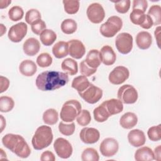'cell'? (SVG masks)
I'll return each instance as SVG.
<instances>
[{"mask_svg":"<svg viewBox=\"0 0 161 161\" xmlns=\"http://www.w3.org/2000/svg\"><path fill=\"white\" fill-rule=\"evenodd\" d=\"M90 84L91 83L86 76L79 75L73 79L71 86L72 88L77 90L78 92H81L86 90Z\"/></svg>","mask_w":161,"mask_h":161,"instance_id":"28","label":"cell"},{"mask_svg":"<svg viewBox=\"0 0 161 161\" xmlns=\"http://www.w3.org/2000/svg\"><path fill=\"white\" fill-rule=\"evenodd\" d=\"M11 0H1L0 1V8L3 9L7 8L9 4H11Z\"/></svg>","mask_w":161,"mask_h":161,"instance_id":"50","label":"cell"},{"mask_svg":"<svg viewBox=\"0 0 161 161\" xmlns=\"http://www.w3.org/2000/svg\"><path fill=\"white\" fill-rule=\"evenodd\" d=\"M1 36H3V34L4 33H6V28L4 26L3 24H1Z\"/></svg>","mask_w":161,"mask_h":161,"instance_id":"52","label":"cell"},{"mask_svg":"<svg viewBox=\"0 0 161 161\" xmlns=\"http://www.w3.org/2000/svg\"><path fill=\"white\" fill-rule=\"evenodd\" d=\"M119 144L113 138H106L100 144L99 150L101 153L106 157L114 156L118 151Z\"/></svg>","mask_w":161,"mask_h":161,"instance_id":"14","label":"cell"},{"mask_svg":"<svg viewBox=\"0 0 161 161\" xmlns=\"http://www.w3.org/2000/svg\"><path fill=\"white\" fill-rule=\"evenodd\" d=\"M62 69L67 74L75 75L78 72L77 62L70 58H67L63 60L61 64Z\"/></svg>","mask_w":161,"mask_h":161,"instance_id":"27","label":"cell"},{"mask_svg":"<svg viewBox=\"0 0 161 161\" xmlns=\"http://www.w3.org/2000/svg\"><path fill=\"white\" fill-rule=\"evenodd\" d=\"M101 104L104 106L110 116L118 114L123 110V103L119 99L113 98L106 100Z\"/></svg>","mask_w":161,"mask_h":161,"instance_id":"18","label":"cell"},{"mask_svg":"<svg viewBox=\"0 0 161 161\" xmlns=\"http://www.w3.org/2000/svg\"><path fill=\"white\" fill-rule=\"evenodd\" d=\"M160 147H161L160 145H158L154 150L153 155H154V159L155 160H160V159H161V156H160L161 149H160Z\"/></svg>","mask_w":161,"mask_h":161,"instance_id":"49","label":"cell"},{"mask_svg":"<svg viewBox=\"0 0 161 161\" xmlns=\"http://www.w3.org/2000/svg\"><path fill=\"white\" fill-rule=\"evenodd\" d=\"M75 128V124L73 122L69 124H66L61 121L58 125L59 131L62 135L65 136L72 135L74 133Z\"/></svg>","mask_w":161,"mask_h":161,"instance_id":"42","label":"cell"},{"mask_svg":"<svg viewBox=\"0 0 161 161\" xmlns=\"http://www.w3.org/2000/svg\"><path fill=\"white\" fill-rule=\"evenodd\" d=\"M1 159H3V157H4V158H6V154L2 148H1Z\"/></svg>","mask_w":161,"mask_h":161,"instance_id":"53","label":"cell"},{"mask_svg":"<svg viewBox=\"0 0 161 161\" xmlns=\"http://www.w3.org/2000/svg\"><path fill=\"white\" fill-rule=\"evenodd\" d=\"M115 45L119 53L127 54L133 48V36L128 33H121L116 37Z\"/></svg>","mask_w":161,"mask_h":161,"instance_id":"7","label":"cell"},{"mask_svg":"<svg viewBox=\"0 0 161 161\" xmlns=\"http://www.w3.org/2000/svg\"><path fill=\"white\" fill-rule=\"evenodd\" d=\"M138 122L137 116L131 112H127L123 114L119 119V124L123 128L131 129L133 128Z\"/></svg>","mask_w":161,"mask_h":161,"instance_id":"23","label":"cell"},{"mask_svg":"<svg viewBox=\"0 0 161 161\" xmlns=\"http://www.w3.org/2000/svg\"><path fill=\"white\" fill-rule=\"evenodd\" d=\"M86 64L92 69H96L100 65L101 63V58L100 52L98 50H91L84 60Z\"/></svg>","mask_w":161,"mask_h":161,"instance_id":"24","label":"cell"},{"mask_svg":"<svg viewBox=\"0 0 161 161\" xmlns=\"http://www.w3.org/2000/svg\"><path fill=\"white\" fill-rule=\"evenodd\" d=\"M41 19V14L38 10L36 9H29L25 14V21L29 24L32 25L34 22Z\"/></svg>","mask_w":161,"mask_h":161,"instance_id":"40","label":"cell"},{"mask_svg":"<svg viewBox=\"0 0 161 161\" xmlns=\"http://www.w3.org/2000/svg\"><path fill=\"white\" fill-rule=\"evenodd\" d=\"M0 82H1V89H0V92L2 93L4 91H6L9 86V80L8 78L1 76L0 77Z\"/></svg>","mask_w":161,"mask_h":161,"instance_id":"48","label":"cell"},{"mask_svg":"<svg viewBox=\"0 0 161 161\" xmlns=\"http://www.w3.org/2000/svg\"><path fill=\"white\" fill-rule=\"evenodd\" d=\"M78 93L86 102L89 104L96 103L103 96V90L91 83L86 90Z\"/></svg>","mask_w":161,"mask_h":161,"instance_id":"8","label":"cell"},{"mask_svg":"<svg viewBox=\"0 0 161 161\" xmlns=\"http://www.w3.org/2000/svg\"><path fill=\"white\" fill-rule=\"evenodd\" d=\"M53 148L57 155L62 158H68L72 154V147L70 142L64 138H58L53 143Z\"/></svg>","mask_w":161,"mask_h":161,"instance_id":"9","label":"cell"},{"mask_svg":"<svg viewBox=\"0 0 161 161\" xmlns=\"http://www.w3.org/2000/svg\"><path fill=\"white\" fill-rule=\"evenodd\" d=\"M24 15V11L22 8L19 6H13L9 9L8 16L13 21H18L21 19Z\"/></svg>","mask_w":161,"mask_h":161,"instance_id":"37","label":"cell"},{"mask_svg":"<svg viewBox=\"0 0 161 161\" xmlns=\"http://www.w3.org/2000/svg\"><path fill=\"white\" fill-rule=\"evenodd\" d=\"M58 120V112L55 109H48L43 114V122L48 125H55Z\"/></svg>","mask_w":161,"mask_h":161,"instance_id":"30","label":"cell"},{"mask_svg":"<svg viewBox=\"0 0 161 161\" xmlns=\"http://www.w3.org/2000/svg\"><path fill=\"white\" fill-rule=\"evenodd\" d=\"M0 117H1V131H0L2 132L6 126V121L4 117L3 116V115H0Z\"/></svg>","mask_w":161,"mask_h":161,"instance_id":"51","label":"cell"},{"mask_svg":"<svg viewBox=\"0 0 161 161\" xmlns=\"http://www.w3.org/2000/svg\"><path fill=\"white\" fill-rule=\"evenodd\" d=\"M100 52L101 62L106 65H113L116 59V55L113 48L109 45L103 46Z\"/></svg>","mask_w":161,"mask_h":161,"instance_id":"19","label":"cell"},{"mask_svg":"<svg viewBox=\"0 0 161 161\" xmlns=\"http://www.w3.org/2000/svg\"><path fill=\"white\" fill-rule=\"evenodd\" d=\"M135 159L136 161H151L154 160L152 150L148 147H143L136 150Z\"/></svg>","mask_w":161,"mask_h":161,"instance_id":"25","label":"cell"},{"mask_svg":"<svg viewBox=\"0 0 161 161\" xmlns=\"http://www.w3.org/2000/svg\"><path fill=\"white\" fill-rule=\"evenodd\" d=\"M3 145L15 153L18 157L25 158L31 153V149L24 138L16 134L8 133L2 138Z\"/></svg>","mask_w":161,"mask_h":161,"instance_id":"2","label":"cell"},{"mask_svg":"<svg viewBox=\"0 0 161 161\" xmlns=\"http://www.w3.org/2000/svg\"><path fill=\"white\" fill-rule=\"evenodd\" d=\"M122 26V19L117 16H112L104 23L101 25L99 31L103 36L111 38L119 31Z\"/></svg>","mask_w":161,"mask_h":161,"instance_id":"5","label":"cell"},{"mask_svg":"<svg viewBox=\"0 0 161 161\" xmlns=\"http://www.w3.org/2000/svg\"><path fill=\"white\" fill-rule=\"evenodd\" d=\"M40 160L42 161H54L55 160V157L52 152L47 150L42 153Z\"/></svg>","mask_w":161,"mask_h":161,"instance_id":"47","label":"cell"},{"mask_svg":"<svg viewBox=\"0 0 161 161\" xmlns=\"http://www.w3.org/2000/svg\"><path fill=\"white\" fill-rule=\"evenodd\" d=\"M53 138L52 128L50 126L45 125L39 126L35 131L31 140L33 148L40 150L48 147L52 143Z\"/></svg>","mask_w":161,"mask_h":161,"instance_id":"3","label":"cell"},{"mask_svg":"<svg viewBox=\"0 0 161 161\" xmlns=\"http://www.w3.org/2000/svg\"><path fill=\"white\" fill-rule=\"evenodd\" d=\"M152 43V35L150 33L145 31L139 32L136 36V43L138 47L142 50L150 48Z\"/></svg>","mask_w":161,"mask_h":161,"instance_id":"21","label":"cell"},{"mask_svg":"<svg viewBox=\"0 0 161 161\" xmlns=\"http://www.w3.org/2000/svg\"><path fill=\"white\" fill-rule=\"evenodd\" d=\"M31 29L35 34L38 35L46 29V24L43 20L39 19L31 25Z\"/></svg>","mask_w":161,"mask_h":161,"instance_id":"44","label":"cell"},{"mask_svg":"<svg viewBox=\"0 0 161 161\" xmlns=\"http://www.w3.org/2000/svg\"><path fill=\"white\" fill-rule=\"evenodd\" d=\"M52 57L51 55L46 52L40 53L37 58H36V63L38 66L40 67H49L52 63Z\"/></svg>","mask_w":161,"mask_h":161,"instance_id":"38","label":"cell"},{"mask_svg":"<svg viewBox=\"0 0 161 161\" xmlns=\"http://www.w3.org/2000/svg\"><path fill=\"white\" fill-rule=\"evenodd\" d=\"M130 75L128 68L124 66H117L109 74V81L114 85H119L127 80Z\"/></svg>","mask_w":161,"mask_h":161,"instance_id":"13","label":"cell"},{"mask_svg":"<svg viewBox=\"0 0 161 161\" xmlns=\"http://www.w3.org/2000/svg\"><path fill=\"white\" fill-rule=\"evenodd\" d=\"M40 44L39 41L35 38H28L23 43L24 53L28 56L35 55L40 50Z\"/></svg>","mask_w":161,"mask_h":161,"instance_id":"20","label":"cell"},{"mask_svg":"<svg viewBox=\"0 0 161 161\" xmlns=\"http://www.w3.org/2000/svg\"><path fill=\"white\" fill-rule=\"evenodd\" d=\"M117 97L123 103L133 104L137 101L138 95L136 89L133 86L125 84L119 88Z\"/></svg>","mask_w":161,"mask_h":161,"instance_id":"6","label":"cell"},{"mask_svg":"<svg viewBox=\"0 0 161 161\" xmlns=\"http://www.w3.org/2000/svg\"><path fill=\"white\" fill-rule=\"evenodd\" d=\"M129 143L134 147H139L143 145L146 142V137L143 131L139 129L131 130L128 134Z\"/></svg>","mask_w":161,"mask_h":161,"instance_id":"17","label":"cell"},{"mask_svg":"<svg viewBox=\"0 0 161 161\" xmlns=\"http://www.w3.org/2000/svg\"><path fill=\"white\" fill-rule=\"evenodd\" d=\"M37 70V67L35 63L31 60H25L22 61L19 66L20 73L25 76L30 77L33 75Z\"/></svg>","mask_w":161,"mask_h":161,"instance_id":"22","label":"cell"},{"mask_svg":"<svg viewBox=\"0 0 161 161\" xmlns=\"http://www.w3.org/2000/svg\"><path fill=\"white\" fill-rule=\"evenodd\" d=\"M130 0H122L114 3V8L117 12L119 13H126L128 11L130 8Z\"/></svg>","mask_w":161,"mask_h":161,"instance_id":"43","label":"cell"},{"mask_svg":"<svg viewBox=\"0 0 161 161\" xmlns=\"http://www.w3.org/2000/svg\"><path fill=\"white\" fill-rule=\"evenodd\" d=\"M152 19L153 25H159L161 23V8L159 5H152L147 14Z\"/></svg>","mask_w":161,"mask_h":161,"instance_id":"31","label":"cell"},{"mask_svg":"<svg viewBox=\"0 0 161 161\" xmlns=\"http://www.w3.org/2000/svg\"><path fill=\"white\" fill-rule=\"evenodd\" d=\"M42 43L45 46H50L57 39L56 33L52 30L45 29L40 35Z\"/></svg>","mask_w":161,"mask_h":161,"instance_id":"29","label":"cell"},{"mask_svg":"<svg viewBox=\"0 0 161 161\" xmlns=\"http://www.w3.org/2000/svg\"><path fill=\"white\" fill-rule=\"evenodd\" d=\"M52 53L55 57L62 58L66 57L69 54L68 43L60 41L56 43L52 47Z\"/></svg>","mask_w":161,"mask_h":161,"instance_id":"26","label":"cell"},{"mask_svg":"<svg viewBox=\"0 0 161 161\" xmlns=\"http://www.w3.org/2000/svg\"><path fill=\"white\" fill-rule=\"evenodd\" d=\"M76 121L79 125L82 126L89 125L91 121V116L89 111L86 109L81 110L76 118Z\"/></svg>","mask_w":161,"mask_h":161,"instance_id":"39","label":"cell"},{"mask_svg":"<svg viewBox=\"0 0 161 161\" xmlns=\"http://www.w3.org/2000/svg\"><path fill=\"white\" fill-rule=\"evenodd\" d=\"M64 4L65 11L69 14H74L77 13L79 9L80 3L79 1L74 0H64L62 1Z\"/></svg>","mask_w":161,"mask_h":161,"instance_id":"36","label":"cell"},{"mask_svg":"<svg viewBox=\"0 0 161 161\" xmlns=\"http://www.w3.org/2000/svg\"><path fill=\"white\" fill-rule=\"evenodd\" d=\"M130 19L133 24L139 25L144 29H149L153 26L150 16L138 9H133L130 14Z\"/></svg>","mask_w":161,"mask_h":161,"instance_id":"11","label":"cell"},{"mask_svg":"<svg viewBox=\"0 0 161 161\" xmlns=\"http://www.w3.org/2000/svg\"><path fill=\"white\" fill-rule=\"evenodd\" d=\"M148 7V3L145 0H134L133 1V9H138L143 13Z\"/></svg>","mask_w":161,"mask_h":161,"instance_id":"46","label":"cell"},{"mask_svg":"<svg viewBox=\"0 0 161 161\" xmlns=\"http://www.w3.org/2000/svg\"><path fill=\"white\" fill-rule=\"evenodd\" d=\"M14 106L13 99L8 96H1L0 97V111L8 113L11 111Z\"/></svg>","mask_w":161,"mask_h":161,"instance_id":"35","label":"cell"},{"mask_svg":"<svg viewBox=\"0 0 161 161\" xmlns=\"http://www.w3.org/2000/svg\"><path fill=\"white\" fill-rule=\"evenodd\" d=\"M81 141L86 144H92L96 143L100 137V133L98 130L94 128L86 127L81 130L80 134Z\"/></svg>","mask_w":161,"mask_h":161,"instance_id":"15","label":"cell"},{"mask_svg":"<svg viewBox=\"0 0 161 161\" xmlns=\"http://www.w3.org/2000/svg\"><path fill=\"white\" fill-rule=\"evenodd\" d=\"M81 104L75 99L66 101L62 106L60 116L62 121L67 123L72 122L81 111Z\"/></svg>","mask_w":161,"mask_h":161,"instance_id":"4","label":"cell"},{"mask_svg":"<svg viewBox=\"0 0 161 161\" xmlns=\"http://www.w3.org/2000/svg\"><path fill=\"white\" fill-rule=\"evenodd\" d=\"M27 30V25L24 22H19L13 25L9 28L8 33V38L13 42H19L26 36Z\"/></svg>","mask_w":161,"mask_h":161,"instance_id":"12","label":"cell"},{"mask_svg":"<svg viewBox=\"0 0 161 161\" xmlns=\"http://www.w3.org/2000/svg\"><path fill=\"white\" fill-rule=\"evenodd\" d=\"M67 43L69 53L72 57L75 59H80L84 55L86 48L82 42L79 40H71Z\"/></svg>","mask_w":161,"mask_h":161,"instance_id":"16","label":"cell"},{"mask_svg":"<svg viewBox=\"0 0 161 161\" xmlns=\"http://www.w3.org/2000/svg\"><path fill=\"white\" fill-rule=\"evenodd\" d=\"M160 124L157 126L150 127L148 131L147 135L149 139L153 142H157L161 139V127Z\"/></svg>","mask_w":161,"mask_h":161,"instance_id":"41","label":"cell"},{"mask_svg":"<svg viewBox=\"0 0 161 161\" xmlns=\"http://www.w3.org/2000/svg\"><path fill=\"white\" fill-rule=\"evenodd\" d=\"M69 82L67 74L54 70L45 71L38 74L36 79L37 88L42 91H53L59 89Z\"/></svg>","mask_w":161,"mask_h":161,"instance_id":"1","label":"cell"},{"mask_svg":"<svg viewBox=\"0 0 161 161\" xmlns=\"http://www.w3.org/2000/svg\"><path fill=\"white\" fill-rule=\"evenodd\" d=\"M89 21L93 23H100L105 17V12L101 4L97 3L91 4L86 11Z\"/></svg>","mask_w":161,"mask_h":161,"instance_id":"10","label":"cell"},{"mask_svg":"<svg viewBox=\"0 0 161 161\" xmlns=\"http://www.w3.org/2000/svg\"><path fill=\"white\" fill-rule=\"evenodd\" d=\"M96 69H92L89 67L86 64L84 60L82 61L80 64V72L82 74V75H84L86 77H89L94 74L96 72Z\"/></svg>","mask_w":161,"mask_h":161,"instance_id":"45","label":"cell"},{"mask_svg":"<svg viewBox=\"0 0 161 161\" xmlns=\"http://www.w3.org/2000/svg\"><path fill=\"white\" fill-rule=\"evenodd\" d=\"M93 115L94 119L99 123H103L106 121L110 116L107 112L106 108L102 104H101L99 106L94 109Z\"/></svg>","mask_w":161,"mask_h":161,"instance_id":"32","label":"cell"},{"mask_svg":"<svg viewBox=\"0 0 161 161\" xmlns=\"http://www.w3.org/2000/svg\"><path fill=\"white\" fill-rule=\"evenodd\" d=\"M81 159L82 161H98L99 153L93 148H87L82 153Z\"/></svg>","mask_w":161,"mask_h":161,"instance_id":"34","label":"cell"},{"mask_svg":"<svg viewBox=\"0 0 161 161\" xmlns=\"http://www.w3.org/2000/svg\"><path fill=\"white\" fill-rule=\"evenodd\" d=\"M77 23L73 19H65L62 22L61 30L63 33L67 35L74 33L77 30Z\"/></svg>","mask_w":161,"mask_h":161,"instance_id":"33","label":"cell"}]
</instances>
